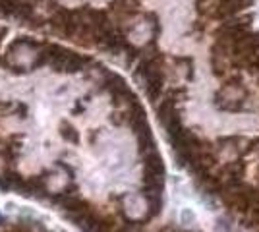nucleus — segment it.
I'll return each instance as SVG.
<instances>
[{
	"mask_svg": "<svg viewBox=\"0 0 259 232\" xmlns=\"http://www.w3.org/2000/svg\"><path fill=\"white\" fill-rule=\"evenodd\" d=\"M145 172L147 174H155V176H162L164 174V165H162L161 157L155 153H149L145 159Z\"/></svg>",
	"mask_w": 259,
	"mask_h": 232,
	"instance_id": "nucleus-1",
	"label": "nucleus"
},
{
	"mask_svg": "<svg viewBox=\"0 0 259 232\" xmlns=\"http://www.w3.org/2000/svg\"><path fill=\"white\" fill-rule=\"evenodd\" d=\"M62 135H64L66 140H70V142H77V133L74 132L72 126H64V128H62Z\"/></svg>",
	"mask_w": 259,
	"mask_h": 232,
	"instance_id": "nucleus-2",
	"label": "nucleus"
}]
</instances>
